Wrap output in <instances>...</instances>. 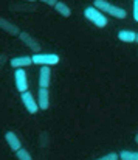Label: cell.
Returning <instances> with one entry per match:
<instances>
[{
	"mask_svg": "<svg viewBox=\"0 0 138 160\" xmlns=\"http://www.w3.org/2000/svg\"><path fill=\"white\" fill-rule=\"evenodd\" d=\"M37 106L42 110H47L50 107V90L48 89H39V92H37Z\"/></svg>",
	"mask_w": 138,
	"mask_h": 160,
	"instance_id": "cell-10",
	"label": "cell"
},
{
	"mask_svg": "<svg viewBox=\"0 0 138 160\" xmlns=\"http://www.w3.org/2000/svg\"><path fill=\"white\" fill-rule=\"evenodd\" d=\"M31 59H33V64L44 65V67L56 65V64H59V61H61V58L54 53H37V54H33Z\"/></svg>",
	"mask_w": 138,
	"mask_h": 160,
	"instance_id": "cell-3",
	"label": "cell"
},
{
	"mask_svg": "<svg viewBox=\"0 0 138 160\" xmlns=\"http://www.w3.org/2000/svg\"><path fill=\"white\" fill-rule=\"evenodd\" d=\"M54 9H56L62 17H70V16H71V9H70L64 2H57V3H56V6H54Z\"/></svg>",
	"mask_w": 138,
	"mask_h": 160,
	"instance_id": "cell-13",
	"label": "cell"
},
{
	"mask_svg": "<svg viewBox=\"0 0 138 160\" xmlns=\"http://www.w3.org/2000/svg\"><path fill=\"white\" fill-rule=\"evenodd\" d=\"M16 156H17V159L19 160H33V157H31V154L25 149V148H20L17 152H16Z\"/></svg>",
	"mask_w": 138,
	"mask_h": 160,
	"instance_id": "cell-15",
	"label": "cell"
},
{
	"mask_svg": "<svg viewBox=\"0 0 138 160\" xmlns=\"http://www.w3.org/2000/svg\"><path fill=\"white\" fill-rule=\"evenodd\" d=\"M20 100L23 103L25 109L30 112V113H37L39 106H37V101L34 100V97L30 93V92H25V93H20Z\"/></svg>",
	"mask_w": 138,
	"mask_h": 160,
	"instance_id": "cell-6",
	"label": "cell"
},
{
	"mask_svg": "<svg viewBox=\"0 0 138 160\" xmlns=\"http://www.w3.org/2000/svg\"><path fill=\"white\" fill-rule=\"evenodd\" d=\"M0 30H3L5 33H8L11 36H19L20 34V30H19L17 25H14L12 22H9L6 19H2V17H0Z\"/></svg>",
	"mask_w": 138,
	"mask_h": 160,
	"instance_id": "cell-9",
	"label": "cell"
},
{
	"mask_svg": "<svg viewBox=\"0 0 138 160\" xmlns=\"http://www.w3.org/2000/svg\"><path fill=\"white\" fill-rule=\"evenodd\" d=\"M134 19L135 22H138V0L134 2Z\"/></svg>",
	"mask_w": 138,
	"mask_h": 160,
	"instance_id": "cell-17",
	"label": "cell"
},
{
	"mask_svg": "<svg viewBox=\"0 0 138 160\" xmlns=\"http://www.w3.org/2000/svg\"><path fill=\"white\" fill-rule=\"evenodd\" d=\"M118 39H120L121 42L131 44V42H135L137 33H135V31H131V30H121V31L118 33Z\"/></svg>",
	"mask_w": 138,
	"mask_h": 160,
	"instance_id": "cell-12",
	"label": "cell"
},
{
	"mask_svg": "<svg viewBox=\"0 0 138 160\" xmlns=\"http://www.w3.org/2000/svg\"><path fill=\"white\" fill-rule=\"evenodd\" d=\"M93 6H95L98 11H101L102 14H104V12H106V14H110V16L115 17V19H126V16H127L126 9H123V8H120V6H115V5H112L110 2H107V0H95V2H93Z\"/></svg>",
	"mask_w": 138,
	"mask_h": 160,
	"instance_id": "cell-1",
	"label": "cell"
},
{
	"mask_svg": "<svg viewBox=\"0 0 138 160\" xmlns=\"http://www.w3.org/2000/svg\"><path fill=\"white\" fill-rule=\"evenodd\" d=\"M118 157L120 160H138V151H121Z\"/></svg>",
	"mask_w": 138,
	"mask_h": 160,
	"instance_id": "cell-14",
	"label": "cell"
},
{
	"mask_svg": "<svg viewBox=\"0 0 138 160\" xmlns=\"http://www.w3.org/2000/svg\"><path fill=\"white\" fill-rule=\"evenodd\" d=\"M44 3H45V5H50V6H56L57 2H56V0H44Z\"/></svg>",
	"mask_w": 138,
	"mask_h": 160,
	"instance_id": "cell-18",
	"label": "cell"
},
{
	"mask_svg": "<svg viewBox=\"0 0 138 160\" xmlns=\"http://www.w3.org/2000/svg\"><path fill=\"white\" fill-rule=\"evenodd\" d=\"M50 81H51V70H50V67H42V70L39 73V87L41 89H48L50 87Z\"/></svg>",
	"mask_w": 138,
	"mask_h": 160,
	"instance_id": "cell-11",
	"label": "cell"
},
{
	"mask_svg": "<svg viewBox=\"0 0 138 160\" xmlns=\"http://www.w3.org/2000/svg\"><path fill=\"white\" fill-rule=\"evenodd\" d=\"M84 17L87 20H90L93 25H96L98 28H104L107 25V17L101 11H98L95 6H87L84 9Z\"/></svg>",
	"mask_w": 138,
	"mask_h": 160,
	"instance_id": "cell-2",
	"label": "cell"
},
{
	"mask_svg": "<svg viewBox=\"0 0 138 160\" xmlns=\"http://www.w3.org/2000/svg\"><path fill=\"white\" fill-rule=\"evenodd\" d=\"M135 42H137V44H138V33H137V39H135Z\"/></svg>",
	"mask_w": 138,
	"mask_h": 160,
	"instance_id": "cell-20",
	"label": "cell"
},
{
	"mask_svg": "<svg viewBox=\"0 0 138 160\" xmlns=\"http://www.w3.org/2000/svg\"><path fill=\"white\" fill-rule=\"evenodd\" d=\"M5 140H6L8 146L11 148V151H14V152H17V151L22 148V142H20V138H19L17 134L12 132V131H8V132L5 134Z\"/></svg>",
	"mask_w": 138,
	"mask_h": 160,
	"instance_id": "cell-7",
	"label": "cell"
},
{
	"mask_svg": "<svg viewBox=\"0 0 138 160\" xmlns=\"http://www.w3.org/2000/svg\"><path fill=\"white\" fill-rule=\"evenodd\" d=\"M14 82H16V89L20 93L28 92V76H27V72L23 68H17L14 72Z\"/></svg>",
	"mask_w": 138,
	"mask_h": 160,
	"instance_id": "cell-4",
	"label": "cell"
},
{
	"mask_svg": "<svg viewBox=\"0 0 138 160\" xmlns=\"http://www.w3.org/2000/svg\"><path fill=\"white\" fill-rule=\"evenodd\" d=\"M9 64H11L12 68L17 70V68H23V67L31 65L33 64V59H31V56H17V58H12L9 61Z\"/></svg>",
	"mask_w": 138,
	"mask_h": 160,
	"instance_id": "cell-8",
	"label": "cell"
},
{
	"mask_svg": "<svg viewBox=\"0 0 138 160\" xmlns=\"http://www.w3.org/2000/svg\"><path fill=\"white\" fill-rule=\"evenodd\" d=\"M135 143H137V145H138V134H137V135H135Z\"/></svg>",
	"mask_w": 138,
	"mask_h": 160,
	"instance_id": "cell-19",
	"label": "cell"
},
{
	"mask_svg": "<svg viewBox=\"0 0 138 160\" xmlns=\"http://www.w3.org/2000/svg\"><path fill=\"white\" fill-rule=\"evenodd\" d=\"M19 38H20V41L28 47V48H31L33 52H34V54L41 53V44L31 36V34H28V33H25V31H20V34H19Z\"/></svg>",
	"mask_w": 138,
	"mask_h": 160,
	"instance_id": "cell-5",
	"label": "cell"
},
{
	"mask_svg": "<svg viewBox=\"0 0 138 160\" xmlns=\"http://www.w3.org/2000/svg\"><path fill=\"white\" fill-rule=\"evenodd\" d=\"M95 160H120V157H118L116 152H110V154H106V156H102V157L95 159Z\"/></svg>",
	"mask_w": 138,
	"mask_h": 160,
	"instance_id": "cell-16",
	"label": "cell"
}]
</instances>
